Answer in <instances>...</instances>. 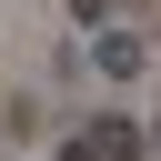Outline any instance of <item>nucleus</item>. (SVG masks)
Masks as SVG:
<instances>
[{
	"label": "nucleus",
	"mask_w": 161,
	"mask_h": 161,
	"mask_svg": "<svg viewBox=\"0 0 161 161\" xmlns=\"http://www.w3.org/2000/svg\"><path fill=\"white\" fill-rule=\"evenodd\" d=\"M91 70H101V80H141V70H151V40L101 20V30H91Z\"/></svg>",
	"instance_id": "nucleus-1"
},
{
	"label": "nucleus",
	"mask_w": 161,
	"mask_h": 161,
	"mask_svg": "<svg viewBox=\"0 0 161 161\" xmlns=\"http://www.w3.org/2000/svg\"><path fill=\"white\" fill-rule=\"evenodd\" d=\"M151 141H161V121H151Z\"/></svg>",
	"instance_id": "nucleus-5"
},
{
	"label": "nucleus",
	"mask_w": 161,
	"mask_h": 161,
	"mask_svg": "<svg viewBox=\"0 0 161 161\" xmlns=\"http://www.w3.org/2000/svg\"><path fill=\"white\" fill-rule=\"evenodd\" d=\"M70 20H80V30H101V20H111V0H70Z\"/></svg>",
	"instance_id": "nucleus-3"
},
{
	"label": "nucleus",
	"mask_w": 161,
	"mask_h": 161,
	"mask_svg": "<svg viewBox=\"0 0 161 161\" xmlns=\"http://www.w3.org/2000/svg\"><path fill=\"white\" fill-rule=\"evenodd\" d=\"M91 151H101V161H141V131H131L121 111H91Z\"/></svg>",
	"instance_id": "nucleus-2"
},
{
	"label": "nucleus",
	"mask_w": 161,
	"mask_h": 161,
	"mask_svg": "<svg viewBox=\"0 0 161 161\" xmlns=\"http://www.w3.org/2000/svg\"><path fill=\"white\" fill-rule=\"evenodd\" d=\"M60 161H101V151H91V141H70V151H60Z\"/></svg>",
	"instance_id": "nucleus-4"
}]
</instances>
